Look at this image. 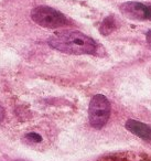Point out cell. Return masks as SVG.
Listing matches in <instances>:
<instances>
[{
    "label": "cell",
    "mask_w": 151,
    "mask_h": 161,
    "mask_svg": "<svg viewBox=\"0 0 151 161\" xmlns=\"http://www.w3.org/2000/svg\"><path fill=\"white\" fill-rule=\"evenodd\" d=\"M31 19L38 25L48 29H56L67 25V19L62 12L48 6H39L31 11Z\"/></svg>",
    "instance_id": "7a4b0ae2"
},
{
    "label": "cell",
    "mask_w": 151,
    "mask_h": 161,
    "mask_svg": "<svg viewBox=\"0 0 151 161\" xmlns=\"http://www.w3.org/2000/svg\"><path fill=\"white\" fill-rule=\"evenodd\" d=\"M120 12L126 18L136 21H143L149 19V7L137 1H127L120 6Z\"/></svg>",
    "instance_id": "277c9868"
},
{
    "label": "cell",
    "mask_w": 151,
    "mask_h": 161,
    "mask_svg": "<svg viewBox=\"0 0 151 161\" xmlns=\"http://www.w3.org/2000/svg\"><path fill=\"white\" fill-rule=\"evenodd\" d=\"M149 20H151V6L149 7Z\"/></svg>",
    "instance_id": "30bf717a"
},
{
    "label": "cell",
    "mask_w": 151,
    "mask_h": 161,
    "mask_svg": "<svg viewBox=\"0 0 151 161\" xmlns=\"http://www.w3.org/2000/svg\"><path fill=\"white\" fill-rule=\"evenodd\" d=\"M127 130L146 141H151V126L135 119H128L125 125Z\"/></svg>",
    "instance_id": "5b68a950"
},
{
    "label": "cell",
    "mask_w": 151,
    "mask_h": 161,
    "mask_svg": "<svg viewBox=\"0 0 151 161\" xmlns=\"http://www.w3.org/2000/svg\"><path fill=\"white\" fill-rule=\"evenodd\" d=\"M110 116V103L104 95L97 94L92 98L88 108L89 124L92 127L100 129L107 124Z\"/></svg>",
    "instance_id": "3957f363"
},
{
    "label": "cell",
    "mask_w": 151,
    "mask_h": 161,
    "mask_svg": "<svg viewBox=\"0 0 151 161\" xmlns=\"http://www.w3.org/2000/svg\"><path fill=\"white\" fill-rule=\"evenodd\" d=\"M27 138L29 139L32 142H41L42 141V137L39 134H36V132H31V134L27 135Z\"/></svg>",
    "instance_id": "52a82bcc"
},
{
    "label": "cell",
    "mask_w": 151,
    "mask_h": 161,
    "mask_svg": "<svg viewBox=\"0 0 151 161\" xmlns=\"http://www.w3.org/2000/svg\"><path fill=\"white\" fill-rule=\"evenodd\" d=\"M146 38H147V43H148L149 47H150V49H151V30H150V31L147 32Z\"/></svg>",
    "instance_id": "ba28073f"
},
{
    "label": "cell",
    "mask_w": 151,
    "mask_h": 161,
    "mask_svg": "<svg viewBox=\"0 0 151 161\" xmlns=\"http://www.w3.org/2000/svg\"><path fill=\"white\" fill-rule=\"evenodd\" d=\"M3 116H5V110H3V105L0 104V121H1L3 119Z\"/></svg>",
    "instance_id": "9c48e42d"
},
{
    "label": "cell",
    "mask_w": 151,
    "mask_h": 161,
    "mask_svg": "<svg viewBox=\"0 0 151 161\" xmlns=\"http://www.w3.org/2000/svg\"><path fill=\"white\" fill-rule=\"evenodd\" d=\"M116 28H117V21H116L115 17L109 16L104 19L103 23L100 25L99 31L103 36H108V34H110Z\"/></svg>",
    "instance_id": "8992f818"
},
{
    "label": "cell",
    "mask_w": 151,
    "mask_h": 161,
    "mask_svg": "<svg viewBox=\"0 0 151 161\" xmlns=\"http://www.w3.org/2000/svg\"><path fill=\"white\" fill-rule=\"evenodd\" d=\"M49 45L67 54H95L97 45L92 38L78 31H63L49 39Z\"/></svg>",
    "instance_id": "6da1fadb"
}]
</instances>
